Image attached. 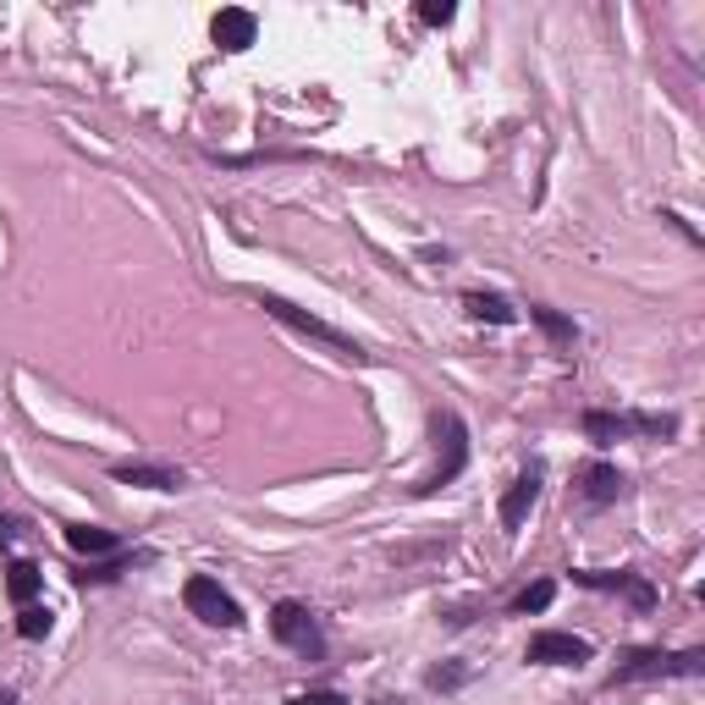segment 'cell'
<instances>
[{"mask_svg":"<svg viewBox=\"0 0 705 705\" xmlns=\"http://www.w3.org/2000/svg\"><path fill=\"white\" fill-rule=\"evenodd\" d=\"M259 303L281 320V325H292V331H303V336H314V342H325V347H336L342 359H370V352L352 342V336H342V331H331L325 320H314V314H303L298 303H287V298H276V292H259Z\"/></svg>","mask_w":705,"mask_h":705,"instance_id":"obj_1","label":"cell"},{"mask_svg":"<svg viewBox=\"0 0 705 705\" xmlns=\"http://www.w3.org/2000/svg\"><path fill=\"white\" fill-rule=\"evenodd\" d=\"M182 601H188V612L204 617L210 628H243V606H237L210 573H193V579L182 584Z\"/></svg>","mask_w":705,"mask_h":705,"instance_id":"obj_2","label":"cell"},{"mask_svg":"<svg viewBox=\"0 0 705 705\" xmlns=\"http://www.w3.org/2000/svg\"><path fill=\"white\" fill-rule=\"evenodd\" d=\"M700 678L705 672V656L700 650H683V656H661V650H634L623 667H617V678L612 683H634V678Z\"/></svg>","mask_w":705,"mask_h":705,"instance_id":"obj_3","label":"cell"},{"mask_svg":"<svg viewBox=\"0 0 705 705\" xmlns=\"http://www.w3.org/2000/svg\"><path fill=\"white\" fill-rule=\"evenodd\" d=\"M436 436H441L447 447H441L436 474H430L419 491H441V485H452V480H458V469L469 463V436H463V419H458V414H441V419H436Z\"/></svg>","mask_w":705,"mask_h":705,"instance_id":"obj_4","label":"cell"},{"mask_svg":"<svg viewBox=\"0 0 705 705\" xmlns=\"http://www.w3.org/2000/svg\"><path fill=\"white\" fill-rule=\"evenodd\" d=\"M270 634H276L281 645L303 650V656H320V628H314V617H309L298 601H281V606L270 612Z\"/></svg>","mask_w":705,"mask_h":705,"instance_id":"obj_5","label":"cell"},{"mask_svg":"<svg viewBox=\"0 0 705 705\" xmlns=\"http://www.w3.org/2000/svg\"><path fill=\"white\" fill-rule=\"evenodd\" d=\"M529 661L579 667V661H590V639H579V634H535V639H529Z\"/></svg>","mask_w":705,"mask_h":705,"instance_id":"obj_6","label":"cell"},{"mask_svg":"<svg viewBox=\"0 0 705 705\" xmlns=\"http://www.w3.org/2000/svg\"><path fill=\"white\" fill-rule=\"evenodd\" d=\"M535 502H540V469H529V474H518V480L507 485V496H502V524L518 529V524L529 518Z\"/></svg>","mask_w":705,"mask_h":705,"instance_id":"obj_7","label":"cell"},{"mask_svg":"<svg viewBox=\"0 0 705 705\" xmlns=\"http://www.w3.org/2000/svg\"><path fill=\"white\" fill-rule=\"evenodd\" d=\"M215 45L221 51H248L254 45V34H259V23H254V12H237V7H226L221 18H215Z\"/></svg>","mask_w":705,"mask_h":705,"instance_id":"obj_8","label":"cell"},{"mask_svg":"<svg viewBox=\"0 0 705 705\" xmlns=\"http://www.w3.org/2000/svg\"><path fill=\"white\" fill-rule=\"evenodd\" d=\"M579 584H590V590H617V595H628L634 606H656V590L645 584V579H634V573H573Z\"/></svg>","mask_w":705,"mask_h":705,"instance_id":"obj_9","label":"cell"},{"mask_svg":"<svg viewBox=\"0 0 705 705\" xmlns=\"http://www.w3.org/2000/svg\"><path fill=\"white\" fill-rule=\"evenodd\" d=\"M579 485H584V502H590V507H606V502H617L623 474H617L612 463H590V469L579 474Z\"/></svg>","mask_w":705,"mask_h":705,"instance_id":"obj_10","label":"cell"},{"mask_svg":"<svg viewBox=\"0 0 705 705\" xmlns=\"http://www.w3.org/2000/svg\"><path fill=\"white\" fill-rule=\"evenodd\" d=\"M628 430H639V419H617V414H601V409H590V414H584V436H590V441H601V447L623 441Z\"/></svg>","mask_w":705,"mask_h":705,"instance_id":"obj_11","label":"cell"},{"mask_svg":"<svg viewBox=\"0 0 705 705\" xmlns=\"http://www.w3.org/2000/svg\"><path fill=\"white\" fill-rule=\"evenodd\" d=\"M463 309H469L474 320H491V325H513V320H518V309H513L507 298H496V292H469Z\"/></svg>","mask_w":705,"mask_h":705,"instance_id":"obj_12","label":"cell"},{"mask_svg":"<svg viewBox=\"0 0 705 705\" xmlns=\"http://www.w3.org/2000/svg\"><path fill=\"white\" fill-rule=\"evenodd\" d=\"M67 546L83 551V557H111L116 551V535L111 529H94V524H72L67 529Z\"/></svg>","mask_w":705,"mask_h":705,"instance_id":"obj_13","label":"cell"},{"mask_svg":"<svg viewBox=\"0 0 705 705\" xmlns=\"http://www.w3.org/2000/svg\"><path fill=\"white\" fill-rule=\"evenodd\" d=\"M116 480H122V485H149V491H177V485H182L171 469H149V463H122Z\"/></svg>","mask_w":705,"mask_h":705,"instance_id":"obj_14","label":"cell"},{"mask_svg":"<svg viewBox=\"0 0 705 705\" xmlns=\"http://www.w3.org/2000/svg\"><path fill=\"white\" fill-rule=\"evenodd\" d=\"M40 584H45V573H40L34 562H12V573H7V590H12V601H23V606H34V595H40Z\"/></svg>","mask_w":705,"mask_h":705,"instance_id":"obj_15","label":"cell"},{"mask_svg":"<svg viewBox=\"0 0 705 705\" xmlns=\"http://www.w3.org/2000/svg\"><path fill=\"white\" fill-rule=\"evenodd\" d=\"M551 595H557V584H551V579H535L513 606H518V612H546V606H551Z\"/></svg>","mask_w":705,"mask_h":705,"instance_id":"obj_16","label":"cell"},{"mask_svg":"<svg viewBox=\"0 0 705 705\" xmlns=\"http://www.w3.org/2000/svg\"><path fill=\"white\" fill-rule=\"evenodd\" d=\"M535 314V325L551 336V342H573V320H562V314H551V309H529Z\"/></svg>","mask_w":705,"mask_h":705,"instance_id":"obj_17","label":"cell"},{"mask_svg":"<svg viewBox=\"0 0 705 705\" xmlns=\"http://www.w3.org/2000/svg\"><path fill=\"white\" fill-rule=\"evenodd\" d=\"M18 634H23V639H45V634H51V612H45V606H23Z\"/></svg>","mask_w":705,"mask_h":705,"instance_id":"obj_18","label":"cell"},{"mask_svg":"<svg viewBox=\"0 0 705 705\" xmlns=\"http://www.w3.org/2000/svg\"><path fill=\"white\" fill-rule=\"evenodd\" d=\"M287 705H347L342 694H331V689H309V694H292Z\"/></svg>","mask_w":705,"mask_h":705,"instance_id":"obj_19","label":"cell"},{"mask_svg":"<svg viewBox=\"0 0 705 705\" xmlns=\"http://www.w3.org/2000/svg\"><path fill=\"white\" fill-rule=\"evenodd\" d=\"M419 18L441 29V23H452V7H447V0H425V7H419Z\"/></svg>","mask_w":705,"mask_h":705,"instance_id":"obj_20","label":"cell"},{"mask_svg":"<svg viewBox=\"0 0 705 705\" xmlns=\"http://www.w3.org/2000/svg\"><path fill=\"white\" fill-rule=\"evenodd\" d=\"M7 540H12V524H7V518H0V546H7Z\"/></svg>","mask_w":705,"mask_h":705,"instance_id":"obj_21","label":"cell"},{"mask_svg":"<svg viewBox=\"0 0 705 705\" xmlns=\"http://www.w3.org/2000/svg\"><path fill=\"white\" fill-rule=\"evenodd\" d=\"M0 705H18V694H12V689H0Z\"/></svg>","mask_w":705,"mask_h":705,"instance_id":"obj_22","label":"cell"}]
</instances>
